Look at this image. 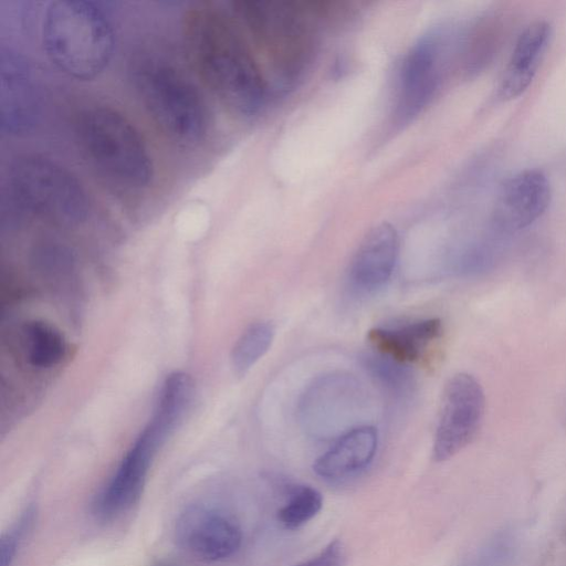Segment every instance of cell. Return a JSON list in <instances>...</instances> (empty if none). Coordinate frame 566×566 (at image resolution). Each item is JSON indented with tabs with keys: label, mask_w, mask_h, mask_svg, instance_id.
Wrapping results in <instances>:
<instances>
[{
	"label": "cell",
	"mask_w": 566,
	"mask_h": 566,
	"mask_svg": "<svg viewBox=\"0 0 566 566\" xmlns=\"http://www.w3.org/2000/svg\"><path fill=\"white\" fill-rule=\"evenodd\" d=\"M182 36L197 73L230 112L250 118L262 111L268 83L226 12L208 3L190 8Z\"/></svg>",
	"instance_id": "1"
},
{
	"label": "cell",
	"mask_w": 566,
	"mask_h": 566,
	"mask_svg": "<svg viewBox=\"0 0 566 566\" xmlns=\"http://www.w3.org/2000/svg\"><path fill=\"white\" fill-rule=\"evenodd\" d=\"M42 43L57 70L75 80L88 81L107 67L115 32L109 18L95 2L55 0L43 15Z\"/></svg>",
	"instance_id": "2"
},
{
	"label": "cell",
	"mask_w": 566,
	"mask_h": 566,
	"mask_svg": "<svg viewBox=\"0 0 566 566\" xmlns=\"http://www.w3.org/2000/svg\"><path fill=\"white\" fill-rule=\"evenodd\" d=\"M133 82L157 128L179 146L200 143L209 127L207 105L196 85L175 65L147 56L135 63Z\"/></svg>",
	"instance_id": "3"
},
{
	"label": "cell",
	"mask_w": 566,
	"mask_h": 566,
	"mask_svg": "<svg viewBox=\"0 0 566 566\" xmlns=\"http://www.w3.org/2000/svg\"><path fill=\"white\" fill-rule=\"evenodd\" d=\"M233 11L269 55L274 85L289 90L297 84L316 52V31L297 4L286 1H234Z\"/></svg>",
	"instance_id": "4"
},
{
	"label": "cell",
	"mask_w": 566,
	"mask_h": 566,
	"mask_svg": "<svg viewBox=\"0 0 566 566\" xmlns=\"http://www.w3.org/2000/svg\"><path fill=\"white\" fill-rule=\"evenodd\" d=\"M76 135L86 157L109 181L127 190L146 188L154 174L145 140L134 124L108 106L85 108Z\"/></svg>",
	"instance_id": "5"
},
{
	"label": "cell",
	"mask_w": 566,
	"mask_h": 566,
	"mask_svg": "<svg viewBox=\"0 0 566 566\" xmlns=\"http://www.w3.org/2000/svg\"><path fill=\"white\" fill-rule=\"evenodd\" d=\"M9 192L20 209L57 226L84 222L90 199L80 180L51 158L28 154L9 169Z\"/></svg>",
	"instance_id": "6"
},
{
	"label": "cell",
	"mask_w": 566,
	"mask_h": 566,
	"mask_svg": "<svg viewBox=\"0 0 566 566\" xmlns=\"http://www.w3.org/2000/svg\"><path fill=\"white\" fill-rule=\"evenodd\" d=\"M190 405V398L180 389H161L153 418L94 501V513L98 517H115L139 500L157 451L181 421Z\"/></svg>",
	"instance_id": "7"
},
{
	"label": "cell",
	"mask_w": 566,
	"mask_h": 566,
	"mask_svg": "<svg viewBox=\"0 0 566 566\" xmlns=\"http://www.w3.org/2000/svg\"><path fill=\"white\" fill-rule=\"evenodd\" d=\"M484 406L483 389L472 375L459 373L448 380L433 439L434 461L449 460L472 441L481 424Z\"/></svg>",
	"instance_id": "8"
},
{
	"label": "cell",
	"mask_w": 566,
	"mask_h": 566,
	"mask_svg": "<svg viewBox=\"0 0 566 566\" xmlns=\"http://www.w3.org/2000/svg\"><path fill=\"white\" fill-rule=\"evenodd\" d=\"M442 77L440 41L426 35L415 43L402 60L391 124L403 128L431 103Z\"/></svg>",
	"instance_id": "9"
},
{
	"label": "cell",
	"mask_w": 566,
	"mask_h": 566,
	"mask_svg": "<svg viewBox=\"0 0 566 566\" xmlns=\"http://www.w3.org/2000/svg\"><path fill=\"white\" fill-rule=\"evenodd\" d=\"M175 536L187 554L207 563L231 557L242 542L238 523L229 515L206 505L187 507L177 520Z\"/></svg>",
	"instance_id": "10"
},
{
	"label": "cell",
	"mask_w": 566,
	"mask_h": 566,
	"mask_svg": "<svg viewBox=\"0 0 566 566\" xmlns=\"http://www.w3.org/2000/svg\"><path fill=\"white\" fill-rule=\"evenodd\" d=\"M0 127L3 134L18 135L31 129L40 111V95L25 60L10 49L0 54Z\"/></svg>",
	"instance_id": "11"
},
{
	"label": "cell",
	"mask_w": 566,
	"mask_h": 566,
	"mask_svg": "<svg viewBox=\"0 0 566 566\" xmlns=\"http://www.w3.org/2000/svg\"><path fill=\"white\" fill-rule=\"evenodd\" d=\"M551 186L546 176L536 169L520 171L500 188L492 222L500 232L523 230L539 219L549 206Z\"/></svg>",
	"instance_id": "12"
},
{
	"label": "cell",
	"mask_w": 566,
	"mask_h": 566,
	"mask_svg": "<svg viewBox=\"0 0 566 566\" xmlns=\"http://www.w3.org/2000/svg\"><path fill=\"white\" fill-rule=\"evenodd\" d=\"M398 251L396 229L388 223L374 227L350 260L347 281L352 291L366 295L382 287L394 272Z\"/></svg>",
	"instance_id": "13"
},
{
	"label": "cell",
	"mask_w": 566,
	"mask_h": 566,
	"mask_svg": "<svg viewBox=\"0 0 566 566\" xmlns=\"http://www.w3.org/2000/svg\"><path fill=\"white\" fill-rule=\"evenodd\" d=\"M551 35L549 25L536 21L518 35L499 85V95L512 99L523 94L532 83Z\"/></svg>",
	"instance_id": "14"
},
{
	"label": "cell",
	"mask_w": 566,
	"mask_h": 566,
	"mask_svg": "<svg viewBox=\"0 0 566 566\" xmlns=\"http://www.w3.org/2000/svg\"><path fill=\"white\" fill-rule=\"evenodd\" d=\"M378 444L377 430L359 426L348 430L313 465L314 472L327 480L353 475L373 461Z\"/></svg>",
	"instance_id": "15"
},
{
	"label": "cell",
	"mask_w": 566,
	"mask_h": 566,
	"mask_svg": "<svg viewBox=\"0 0 566 566\" xmlns=\"http://www.w3.org/2000/svg\"><path fill=\"white\" fill-rule=\"evenodd\" d=\"M439 318H427L394 327H376L367 338L377 349L400 363L417 360L430 342L441 334Z\"/></svg>",
	"instance_id": "16"
},
{
	"label": "cell",
	"mask_w": 566,
	"mask_h": 566,
	"mask_svg": "<svg viewBox=\"0 0 566 566\" xmlns=\"http://www.w3.org/2000/svg\"><path fill=\"white\" fill-rule=\"evenodd\" d=\"M24 340L30 364L38 368H50L59 364L66 352L63 335L52 325L33 321L24 327Z\"/></svg>",
	"instance_id": "17"
},
{
	"label": "cell",
	"mask_w": 566,
	"mask_h": 566,
	"mask_svg": "<svg viewBox=\"0 0 566 566\" xmlns=\"http://www.w3.org/2000/svg\"><path fill=\"white\" fill-rule=\"evenodd\" d=\"M520 536L514 527L492 532L468 556L463 566H513L518 554Z\"/></svg>",
	"instance_id": "18"
},
{
	"label": "cell",
	"mask_w": 566,
	"mask_h": 566,
	"mask_svg": "<svg viewBox=\"0 0 566 566\" xmlns=\"http://www.w3.org/2000/svg\"><path fill=\"white\" fill-rule=\"evenodd\" d=\"M322 507L323 495L318 490L306 484L293 485L276 520L283 528L294 531L314 518Z\"/></svg>",
	"instance_id": "19"
},
{
	"label": "cell",
	"mask_w": 566,
	"mask_h": 566,
	"mask_svg": "<svg viewBox=\"0 0 566 566\" xmlns=\"http://www.w3.org/2000/svg\"><path fill=\"white\" fill-rule=\"evenodd\" d=\"M274 331L273 324L265 321L254 322L243 331L231 353L237 374H245L269 350Z\"/></svg>",
	"instance_id": "20"
},
{
	"label": "cell",
	"mask_w": 566,
	"mask_h": 566,
	"mask_svg": "<svg viewBox=\"0 0 566 566\" xmlns=\"http://www.w3.org/2000/svg\"><path fill=\"white\" fill-rule=\"evenodd\" d=\"M364 361L370 374L394 394L403 395L411 389L413 377L407 364L380 353L367 355Z\"/></svg>",
	"instance_id": "21"
},
{
	"label": "cell",
	"mask_w": 566,
	"mask_h": 566,
	"mask_svg": "<svg viewBox=\"0 0 566 566\" xmlns=\"http://www.w3.org/2000/svg\"><path fill=\"white\" fill-rule=\"evenodd\" d=\"M294 566H346V549L340 539L331 541L317 555Z\"/></svg>",
	"instance_id": "22"
},
{
	"label": "cell",
	"mask_w": 566,
	"mask_h": 566,
	"mask_svg": "<svg viewBox=\"0 0 566 566\" xmlns=\"http://www.w3.org/2000/svg\"><path fill=\"white\" fill-rule=\"evenodd\" d=\"M28 521L29 518L25 517L17 527L1 535L0 566H10L12 564Z\"/></svg>",
	"instance_id": "23"
},
{
	"label": "cell",
	"mask_w": 566,
	"mask_h": 566,
	"mask_svg": "<svg viewBox=\"0 0 566 566\" xmlns=\"http://www.w3.org/2000/svg\"><path fill=\"white\" fill-rule=\"evenodd\" d=\"M157 566H170V565H167V564H159Z\"/></svg>",
	"instance_id": "24"
}]
</instances>
